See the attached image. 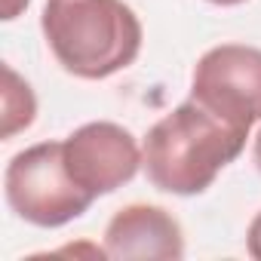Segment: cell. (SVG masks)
<instances>
[{
	"label": "cell",
	"mask_w": 261,
	"mask_h": 261,
	"mask_svg": "<svg viewBox=\"0 0 261 261\" xmlns=\"http://www.w3.org/2000/svg\"><path fill=\"white\" fill-rule=\"evenodd\" d=\"M246 139L249 129L233 126L188 98L148 129L142 166L154 188L175 197H194L243 154Z\"/></svg>",
	"instance_id": "obj_1"
},
{
	"label": "cell",
	"mask_w": 261,
	"mask_h": 261,
	"mask_svg": "<svg viewBox=\"0 0 261 261\" xmlns=\"http://www.w3.org/2000/svg\"><path fill=\"white\" fill-rule=\"evenodd\" d=\"M40 28L56 62L80 80H105L142 49V22L123 0H46Z\"/></svg>",
	"instance_id": "obj_2"
},
{
	"label": "cell",
	"mask_w": 261,
	"mask_h": 261,
	"mask_svg": "<svg viewBox=\"0 0 261 261\" xmlns=\"http://www.w3.org/2000/svg\"><path fill=\"white\" fill-rule=\"evenodd\" d=\"M4 191L10 209L34 227H62L95 203L74 181L62 142H40L19 151L4 172Z\"/></svg>",
	"instance_id": "obj_3"
},
{
	"label": "cell",
	"mask_w": 261,
	"mask_h": 261,
	"mask_svg": "<svg viewBox=\"0 0 261 261\" xmlns=\"http://www.w3.org/2000/svg\"><path fill=\"white\" fill-rule=\"evenodd\" d=\"M191 98L221 120L252 129L261 120V49L221 43L203 53L191 77Z\"/></svg>",
	"instance_id": "obj_4"
},
{
	"label": "cell",
	"mask_w": 261,
	"mask_h": 261,
	"mask_svg": "<svg viewBox=\"0 0 261 261\" xmlns=\"http://www.w3.org/2000/svg\"><path fill=\"white\" fill-rule=\"evenodd\" d=\"M62 148L74 181L95 200L133 181L142 166V151L133 133L108 120L74 129L62 142Z\"/></svg>",
	"instance_id": "obj_5"
},
{
	"label": "cell",
	"mask_w": 261,
	"mask_h": 261,
	"mask_svg": "<svg viewBox=\"0 0 261 261\" xmlns=\"http://www.w3.org/2000/svg\"><path fill=\"white\" fill-rule=\"evenodd\" d=\"M105 255L117 261L148 258L178 261L185 255V233L172 212L151 203L123 206L105 227Z\"/></svg>",
	"instance_id": "obj_6"
},
{
	"label": "cell",
	"mask_w": 261,
	"mask_h": 261,
	"mask_svg": "<svg viewBox=\"0 0 261 261\" xmlns=\"http://www.w3.org/2000/svg\"><path fill=\"white\" fill-rule=\"evenodd\" d=\"M4 77H7V86H4V139H13L16 133H22V129H28L34 123L37 98H34L31 86L10 65H4Z\"/></svg>",
	"instance_id": "obj_7"
},
{
	"label": "cell",
	"mask_w": 261,
	"mask_h": 261,
	"mask_svg": "<svg viewBox=\"0 0 261 261\" xmlns=\"http://www.w3.org/2000/svg\"><path fill=\"white\" fill-rule=\"evenodd\" d=\"M246 249H249V255L255 261H261V212L252 218V224L246 230Z\"/></svg>",
	"instance_id": "obj_8"
},
{
	"label": "cell",
	"mask_w": 261,
	"mask_h": 261,
	"mask_svg": "<svg viewBox=\"0 0 261 261\" xmlns=\"http://www.w3.org/2000/svg\"><path fill=\"white\" fill-rule=\"evenodd\" d=\"M28 4H31V0H4V19H7V22L19 19V16L28 10Z\"/></svg>",
	"instance_id": "obj_9"
},
{
	"label": "cell",
	"mask_w": 261,
	"mask_h": 261,
	"mask_svg": "<svg viewBox=\"0 0 261 261\" xmlns=\"http://www.w3.org/2000/svg\"><path fill=\"white\" fill-rule=\"evenodd\" d=\"M255 166H258V172H261V129H258V136H255Z\"/></svg>",
	"instance_id": "obj_10"
},
{
	"label": "cell",
	"mask_w": 261,
	"mask_h": 261,
	"mask_svg": "<svg viewBox=\"0 0 261 261\" xmlns=\"http://www.w3.org/2000/svg\"><path fill=\"white\" fill-rule=\"evenodd\" d=\"M209 4H218V7H237V4H246V0H209Z\"/></svg>",
	"instance_id": "obj_11"
}]
</instances>
